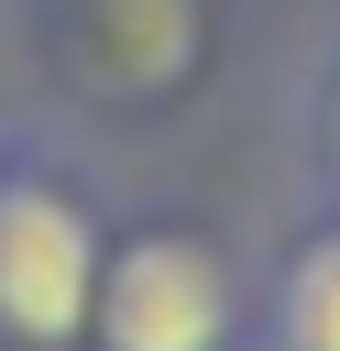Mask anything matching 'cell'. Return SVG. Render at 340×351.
Wrapping results in <instances>:
<instances>
[{
    "instance_id": "obj_3",
    "label": "cell",
    "mask_w": 340,
    "mask_h": 351,
    "mask_svg": "<svg viewBox=\"0 0 340 351\" xmlns=\"http://www.w3.org/2000/svg\"><path fill=\"white\" fill-rule=\"evenodd\" d=\"M263 351H340V219L285 252L274 307H263Z\"/></svg>"
},
{
    "instance_id": "obj_2",
    "label": "cell",
    "mask_w": 340,
    "mask_h": 351,
    "mask_svg": "<svg viewBox=\"0 0 340 351\" xmlns=\"http://www.w3.org/2000/svg\"><path fill=\"white\" fill-rule=\"evenodd\" d=\"M88 351H241V285L197 230H121L99 252Z\"/></svg>"
},
{
    "instance_id": "obj_4",
    "label": "cell",
    "mask_w": 340,
    "mask_h": 351,
    "mask_svg": "<svg viewBox=\"0 0 340 351\" xmlns=\"http://www.w3.org/2000/svg\"><path fill=\"white\" fill-rule=\"evenodd\" d=\"M132 33H154V55L186 77V55H197V44H186V33H197L186 0H88V44H99L110 77H132Z\"/></svg>"
},
{
    "instance_id": "obj_1",
    "label": "cell",
    "mask_w": 340,
    "mask_h": 351,
    "mask_svg": "<svg viewBox=\"0 0 340 351\" xmlns=\"http://www.w3.org/2000/svg\"><path fill=\"white\" fill-rule=\"evenodd\" d=\"M99 252L110 230L66 176L0 165V351H88Z\"/></svg>"
},
{
    "instance_id": "obj_5",
    "label": "cell",
    "mask_w": 340,
    "mask_h": 351,
    "mask_svg": "<svg viewBox=\"0 0 340 351\" xmlns=\"http://www.w3.org/2000/svg\"><path fill=\"white\" fill-rule=\"evenodd\" d=\"M318 165H329V197H340V77H329V99H318Z\"/></svg>"
}]
</instances>
